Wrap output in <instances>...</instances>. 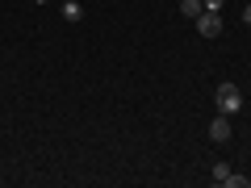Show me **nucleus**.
Wrapping results in <instances>:
<instances>
[{
    "mask_svg": "<svg viewBox=\"0 0 251 188\" xmlns=\"http://www.w3.org/2000/svg\"><path fill=\"white\" fill-rule=\"evenodd\" d=\"M201 13H205V4H201V0H180V17H188V21H197Z\"/></svg>",
    "mask_w": 251,
    "mask_h": 188,
    "instance_id": "39448f33",
    "label": "nucleus"
},
{
    "mask_svg": "<svg viewBox=\"0 0 251 188\" xmlns=\"http://www.w3.org/2000/svg\"><path fill=\"white\" fill-rule=\"evenodd\" d=\"M214 96H218V113H226V117H234V113L243 109V88H239V84H230V80L218 84Z\"/></svg>",
    "mask_w": 251,
    "mask_h": 188,
    "instance_id": "f257e3e1",
    "label": "nucleus"
},
{
    "mask_svg": "<svg viewBox=\"0 0 251 188\" xmlns=\"http://www.w3.org/2000/svg\"><path fill=\"white\" fill-rule=\"evenodd\" d=\"M243 25H251V4H247V9H243Z\"/></svg>",
    "mask_w": 251,
    "mask_h": 188,
    "instance_id": "6e6552de",
    "label": "nucleus"
},
{
    "mask_svg": "<svg viewBox=\"0 0 251 188\" xmlns=\"http://www.w3.org/2000/svg\"><path fill=\"white\" fill-rule=\"evenodd\" d=\"M193 25H197L201 38H218V34H222V13H209V9H205L197 21H193Z\"/></svg>",
    "mask_w": 251,
    "mask_h": 188,
    "instance_id": "7ed1b4c3",
    "label": "nucleus"
},
{
    "mask_svg": "<svg viewBox=\"0 0 251 188\" xmlns=\"http://www.w3.org/2000/svg\"><path fill=\"white\" fill-rule=\"evenodd\" d=\"M201 4H205L209 13H222V4H226V0H201Z\"/></svg>",
    "mask_w": 251,
    "mask_h": 188,
    "instance_id": "0eeeda50",
    "label": "nucleus"
},
{
    "mask_svg": "<svg viewBox=\"0 0 251 188\" xmlns=\"http://www.w3.org/2000/svg\"><path fill=\"white\" fill-rule=\"evenodd\" d=\"M63 17H67V21H72V25H75V21L84 17V9H80V0H63Z\"/></svg>",
    "mask_w": 251,
    "mask_h": 188,
    "instance_id": "423d86ee",
    "label": "nucleus"
},
{
    "mask_svg": "<svg viewBox=\"0 0 251 188\" xmlns=\"http://www.w3.org/2000/svg\"><path fill=\"white\" fill-rule=\"evenodd\" d=\"M209 180H214L218 188H247V184H251L247 176H234V171L226 167V163H214V176H209Z\"/></svg>",
    "mask_w": 251,
    "mask_h": 188,
    "instance_id": "f03ea898",
    "label": "nucleus"
},
{
    "mask_svg": "<svg viewBox=\"0 0 251 188\" xmlns=\"http://www.w3.org/2000/svg\"><path fill=\"white\" fill-rule=\"evenodd\" d=\"M209 142H230V117H214L209 121Z\"/></svg>",
    "mask_w": 251,
    "mask_h": 188,
    "instance_id": "20e7f679",
    "label": "nucleus"
}]
</instances>
